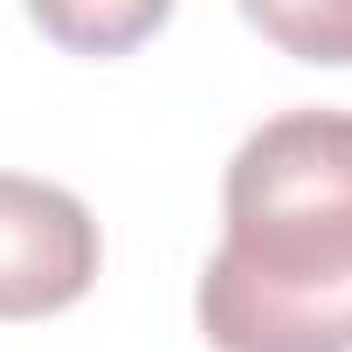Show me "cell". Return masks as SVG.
Here are the masks:
<instances>
[{"instance_id": "cell-1", "label": "cell", "mask_w": 352, "mask_h": 352, "mask_svg": "<svg viewBox=\"0 0 352 352\" xmlns=\"http://www.w3.org/2000/svg\"><path fill=\"white\" fill-rule=\"evenodd\" d=\"M194 318L214 352H352V111L263 118L221 180Z\"/></svg>"}, {"instance_id": "cell-2", "label": "cell", "mask_w": 352, "mask_h": 352, "mask_svg": "<svg viewBox=\"0 0 352 352\" xmlns=\"http://www.w3.org/2000/svg\"><path fill=\"white\" fill-rule=\"evenodd\" d=\"M97 221L69 187L0 173V318L69 311L97 283Z\"/></svg>"}, {"instance_id": "cell-3", "label": "cell", "mask_w": 352, "mask_h": 352, "mask_svg": "<svg viewBox=\"0 0 352 352\" xmlns=\"http://www.w3.org/2000/svg\"><path fill=\"white\" fill-rule=\"evenodd\" d=\"M242 21L304 63H352V0H249Z\"/></svg>"}, {"instance_id": "cell-4", "label": "cell", "mask_w": 352, "mask_h": 352, "mask_svg": "<svg viewBox=\"0 0 352 352\" xmlns=\"http://www.w3.org/2000/svg\"><path fill=\"white\" fill-rule=\"evenodd\" d=\"M166 21V8L152 0V8H118V14H69V8H35V28H49V35H63V42H76V49H124L131 35H145V28H159Z\"/></svg>"}]
</instances>
